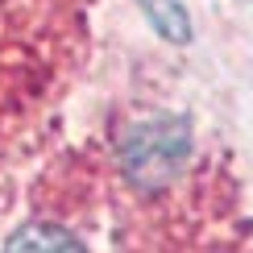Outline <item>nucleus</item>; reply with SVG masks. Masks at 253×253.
<instances>
[{
  "instance_id": "nucleus-2",
  "label": "nucleus",
  "mask_w": 253,
  "mask_h": 253,
  "mask_svg": "<svg viewBox=\"0 0 253 253\" xmlns=\"http://www.w3.org/2000/svg\"><path fill=\"white\" fill-rule=\"evenodd\" d=\"M141 4H145V17L154 21V29L166 42H187L191 25H187V13L178 0H141Z\"/></svg>"
},
{
  "instance_id": "nucleus-3",
  "label": "nucleus",
  "mask_w": 253,
  "mask_h": 253,
  "mask_svg": "<svg viewBox=\"0 0 253 253\" xmlns=\"http://www.w3.org/2000/svg\"><path fill=\"white\" fill-rule=\"evenodd\" d=\"M8 245L13 249H79V241L67 228H54V224H25L13 233Z\"/></svg>"
},
{
  "instance_id": "nucleus-1",
  "label": "nucleus",
  "mask_w": 253,
  "mask_h": 253,
  "mask_svg": "<svg viewBox=\"0 0 253 253\" xmlns=\"http://www.w3.org/2000/svg\"><path fill=\"white\" fill-rule=\"evenodd\" d=\"M187 158V129L183 121L174 117H154L145 121L137 133H129L121 150V162H125V174L133 178L137 187H162L178 174Z\"/></svg>"
}]
</instances>
